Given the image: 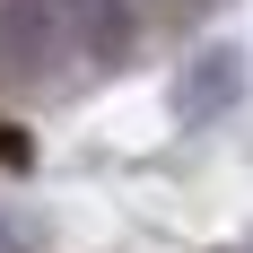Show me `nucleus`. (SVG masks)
Here are the masks:
<instances>
[{
	"mask_svg": "<svg viewBox=\"0 0 253 253\" xmlns=\"http://www.w3.org/2000/svg\"><path fill=\"white\" fill-rule=\"evenodd\" d=\"M123 35H131L123 0H0V70L26 87L114 61Z\"/></svg>",
	"mask_w": 253,
	"mask_h": 253,
	"instance_id": "obj_1",
	"label": "nucleus"
},
{
	"mask_svg": "<svg viewBox=\"0 0 253 253\" xmlns=\"http://www.w3.org/2000/svg\"><path fill=\"white\" fill-rule=\"evenodd\" d=\"M149 9H166V18H192V9H210V0H149Z\"/></svg>",
	"mask_w": 253,
	"mask_h": 253,
	"instance_id": "obj_2",
	"label": "nucleus"
}]
</instances>
